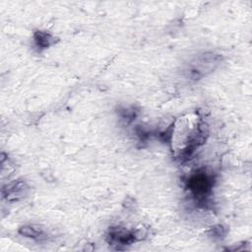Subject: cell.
<instances>
[{
    "label": "cell",
    "instance_id": "6da1fadb",
    "mask_svg": "<svg viewBox=\"0 0 252 252\" xmlns=\"http://www.w3.org/2000/svg\"><path fill=\"white\" fill-rule=\"evenodd\" d=\"M186 184L194 198L199 201H204L211 193L214 185V179L205 171H198L188 178Z\"/></svg>",
    "mask_w": 252,
    "mask_h": 252
},
{
    "label": "cell",
    "instance_id": "7a4b0ae2",
    "mask_svg": "<svg viewBox=\"0 0 252 252\" xmlns=\"http://www.w3.org/2000/svg\"><path fill=\"white\" fill-rule=\"evenodd\" d=\"M106 240L110 245H114L119 248V246L132 244L139 240V237L137 235V230H129L125 227L115 226L109 228Z\"/></svg>",
    "mask_w": 252,
    "mask_h": 252
},
{
    "label": "cell",
    "instance_id": "3957f363",
    "mask_svg": "<svg viewBox=\"0 0 252 252\" xmlns=\"http://www.w3.org/2000/svg\"><path fill=\"white\" fill-rule=\"evenodd\" d=\"M29 187L24 180H14L2 189L3 197L8 201H18L26 195Z\"/></svg>",
    "mask_w": 252,
    "mask_h": 252
},
{
    "label": "cell",
    "instance_id": "277c9868",
    "mask_svg": "<svg viewBox=\"0 0 252 252\" xmlns=\"http://www.w3.org/2000/svg\"><path fill=\"white\" fill-rule=\"evenodd\" d=\"M33 40L35 45L42 50L54 45L58 41V38L48 32L36 31L33 33Z\"/></svg>",
    "mask_w": 252,
    "mask_h": 252
},
{
    "label": "cell",
    "instance_id": "5b68a950",
    "mask_svg": "<svg viewBox=\"0 0 252 252\" xmlns=\"http://www.w3.org/2000/svg\"><path fill=\"white\" fill-rule=\"evenodd\" d=\"M19 233L26 237H31L32 239L40 238L42 235V230L38 229L32 225H23L19 228Z\"/></svg>",
    "mask_w": 252,
    "mask_h": 252
},
{
    "label": "cell",
    "instance_id": "8992f818",
    "mask_svg": "<svg viewBox=\"0 0 252 252\" xmlns=\"http://www.w3.org/2000/svg\"><path fill=\"white\" fill-rule=\"evenodd\" d=\"M119 113L122 116V118L127 119V120H133L136 117V112L133 109H128V108H120Z\"/></svg>",
    "mask_w": 252,
    "mask_h": 252
},
{
    "label": "cell",
    "instance_id": "52a82bcc",
    "mask_svg": "<svg viewBox=\"0 0 252 252\" xmlns=\"http://www.w3.org/2000/svg\"><path fill=\"white\" fill-rule=\"evenodd\" d=\"M213 232L217 237H221L224 235V228H222L221 225H217L213 228Z\"/></svg>",
    "mask_w": 252,
    "mask_h": 252
}]
</instances>
